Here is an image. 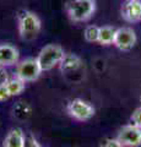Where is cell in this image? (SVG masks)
Segmentation results:
<instances>
[{
    "label": "cell",
    "mask_w": 141,
    "mask_h": 147,
    "mask_svg": "<svg viewBox=\"0 0 141 147\" xmlns=\"http://www.w3.org/2000/svg\"><path fill=\"white\" fill-rule=\"evenodd\" d=\"M19 22V34L21 39L30 42L38 37L42 30V21L38 15L31 10H24L17 15Z\"/></svg>",
    "instance_id": "obj_1"
},
{
    "label": "cell",
    "mask_w": 141,
    "mask_h": 147,
    "mask_svg": "<svg viewBox=\"0 0 141 147\" xmlns=\"http://www.w3.org/2000/svg\"><path fill=\"white\" fill-rule=\"evenodd\" d=\"M66 11L74 22H86L96 12V0H70Z\"/></svg>",
    "instance_id": "obj_2"
},
{
    "label": "cell",
    "mask_w": 141,
    "mask_h": 147,
    "mask_svg": "<svg viewBox=\"0 0 141 147\" xmlns=\"http://www.w3.org/2000/svg\"><path fill=\"white\" fill-rule=\"evenodd\" d=\"M64 55H65V52L61 45L52 43V44H47L45 47L40 49V52L38 53V57L36 59H37L42 71H49L55 66L60 65Z\"/></svg>",
    "instance_id": "obj_3"
},
{
    "label": "cell",
    "mask_w": 141,
    "mask_h": 147,
    "mask_svg": "<svg viewBox=\"0 0 141 147\" xmlns=\"http://www.w3.org/2000/svg\"><path fill=\"white\" fill-rule=\"evenodd\" d=\"M67 114L77 121H87L96 114V109L82 98H74L66 105Z\"/></svg>",
    "instance_id": "obj_4"
},
{
    "label": "cell",
    "mask_w": 141,
    "mask_h": 147,
    "mask_svg": "<svg viewBox=\"0 0 141 147\" xmlns=\"http://www.w3.org/2000/svg\"><path fill=\"white\" fill-rule=\"evenodd\" d=\"M42 72L43 71L39 66L37 59L34 58L25 59V60H22L21 63L17 64V67H16V77L20 79L21 81H24L25 84L26 82L36 81Z\"/></svg>",
    "instance_id": "obj_5"
},
{
    "label": "cell",
    "mask_w": 141,
    "mask_h": 147,
    "mask_svg": "<svg viewBox=\"0 0 141 147\" xmlns=\"http://www.w3.org/2000/svg\"><path fill=\"white\" fill-rule=\"evenodd\" d=\"M117 139L124 147H139L141 146V129L134 124L124 125L118 131Z\"/></svg>",
    "instance_id": "obj_6"
},
{
    "label": "cell",
    "mask_w": 141,
    "mask_h": 147,
    "mask_svg": "<svg viewBox=\"0 0 141 147\" xmlns=\"http://www.w3.org/2000/svg\"><path fill=\"white\" fill-rule=\"evenodd\" d=\"M136 33L133 28L130 27H120L117 28L115 38H114V45L123 52H128L133 49L134 45L136 44Z\"/></svg>",
    "instance_id": "obj_7"
},
{
    "label": "cell",
    "mask_w": 141,
    "mask_h": 147,
    "mask_svg": "<svg viewBox=\"0 0 141 147\" xmlns=\"http://www.w3.org/2000/svg\"><path fill=\"white\" fill-rule=\"evenodd\" d=\"M121 17L126 22L136 24L141 21V0H126L121 6Z\"/></svg>",
    "instance_id": "obj_8"
},
{
    "label": "cell",
    "mask_w": 141,
    "mask_h": 147,
    "mask_svg": "<svg viewBox=\"0 0 141 147\" xmlns=\"http://www.w3.org/2000/svg\"><path fill=\"white\" fill-rule=\"evenodd\" d=\"M20 53L11 44H0V67L12 66L19 63Z\"/></svg>",
    "instance_id": "obj_9"
},
{
    "label": "cell",
    "mask_w": 141,
    "mask_h": 147,
    "mask_svg": "<svg viewBox=\"0 0 141 147\" xmlns=\"http://www.w3.org/2000/svg\"><path fill=\"white\" fill-rule=\"evenodd\" d=\"M26 136L20 127L11 129L4 139L3 147H24Z\"/></svg>",
    "instance_id": "obj_10"
},
{
    "label": "cell",
    "mask_w": 141,
    "mask_h": 147,
    "mask_svg": "<svg viewBox=\"0 0 141 147\" xmlns=\"http://www.w3.org/2000/svg\"><path fill=\"white\" fill-rule=\"evenodd\" d=\"M81 64H82V61H81L80 57H77L76 54H72V53H65L64 58H63V60L60 63V69L61 71L64 72H67V71H74V70H77Z\"/></svg>",
    "instance_id": "obj_11"
},
{
    "label": "cell",
    "mask_w": 141,
    "mask_h": 147,
    "mask_svg": "<svg viewBox=\"0 0 141 147\" xmlns=\"http://www.w3.org/2000/svg\"><path fill=\"white\" fill-rule=\"evenodd\" d=\"M115 33H117V28H114V27H112V26H102V27H99L97 43L102 44V45L114 44Z\"/></svg>",
    "instance_id": "obj_12"
},
{
    "label": "cell",
    "mask_w": 141,
    "mask_h": 147,
    "mask_svg": "<svg viewBox=\"0 0 141 147\" xmlns=\"http://www.w3.org/2000/svg\"><path fill=\"white\" fill-rule=\"evenodd\" d=\"M6 87H7L9 93H10L11 97H13V96L21 94L22 92L25 91V88H26L25 82L21 81L20 79H17V77H12V79H9V80L6 81Z\"/></svg>",
    "instance_id": "obj_13"
},
{
    "label": "cell",
    "mask_w": 141,
    "mask_h": 147,
    "mask_svg": "<svg viewBox=\"0 0 141 147\" xmlns=\"http://www.w3.org/2000/svg\"><path fill=\"white\" fill-rule=\"evenodd\" d=\"M98 32H99V27L96 25H90L85 28L84 31V37L85 39L90 43H97L98 40Z\"/></svg>",
    "instance_id": "obj_14"
},
{
    "label": "cell",
    "mask_w": 141,
    "mask_h": 147,
    "mask_svg": "<svg viewBox=\"0 0 141 147\" xmlns=\"http://www.w3.org/2000/svg\"><path fill=\"white\" fill-rule=\"evenodd\" d=\"M13 114L16 115V118L26 119L31 114V107L25 102H19L13 107Z\"/></svg>",
    "instance_id": "obj_15"
},
{
    "label": "cell",
    "mask_w": 141,
    "mask_h": 147,
    "mask_svg": "<svg viewBox=\"0 0 141 147\" xmlns=\"http://www.w3.org/2000/svg\"><path fill=\"white\" fill-rule=\"evenodd\" d=\"M99 147H124L118 139H113V137H108V139H104L102 141V144Z\"/></svg>",
    "instance_id": "obj_16"
},
{
    "label": "cell",
    "mask_w": 141,
    "mask_h": 147,
    "mask_svg": "<svg viewBox=\"0 0 141 147\" xmlns=\"http://www.w3.org/2000/svg\"><path fill=\"white\" fill-rule=\"evenodd\" d=\"M131 124H134V125H136L138 127L141 129V107L136 108L134 110L133 115H131Z\"/></svg>",
    "instance_id": "obj_17"
},
{
    "label": "cell",
    "mask_w": 141,
    "mask_h": 147,
    "mask_svg": "<svg viewBox=\"0 0 141 147\" xmlns=\"http://www.w3.org/2000/svg\"><path fill=\"white\" fill-rule=\"evenodd\" d=\"M24 147H42V145L38 142L33 135H27L25 139V145Z\"/></svg>",
    "instance_id": "obj_18"
},
{
    "label": "cell",
    "mask_w": 141,
    "mask_h": 147,
    "mask_svg": "<svg viewBox=\"0 0 141 147\" xmlns=\"http://www.w3.org/2000/svg\"><path fill=\"white\" fill-rule=\"evenodd\" d=\"M9 98H11L10 93H9V90L6 87V82L4 85L0 86V102H4V100H6Z\"/></svg>",
    "instance_id": "obj_19"
},
{
    "label": "cell",
    "mask_w": 141,
    "mask_h": 147,
    "mask_svg": "<svg viewBox=\"0 0 141 147\" xmlns=\"http://www.w3.org/2000/svg\"><path fill=\"white\" fill-rule=\"evenodd\" d=\"M7 80H9V76H7L5 67H0V86L5 84Z\"/></svg>",
    "instance_id": "obj_20"
}]
</instances>
